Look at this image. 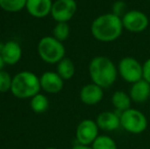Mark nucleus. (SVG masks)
<instances>
[{"label": "nucleus", "mask_w": 150, "mask_h": 149, "mask_svg": "<svg viewBox=\"0 0 150 149\" xmlns=\"http://www.w3.org/2000/svg\"><path fill=\"white\" fill-rule=\"evenodd\" d=\"M122 31L124 26L122 18H119L112 12L97 16L91 25L92 36L102 43H110L117 40L122 36Z\"/></svg>", "instance_id": "nucleus-1"}, {"label": "nucleus", "mask_w": 150, "mask_h": 149, "mask_svg": "<svg viewBox=\"0 0 150 149\" xmlns=\"http://www.w3.org/2000/svg\"><path fill=\"white\" fill-rule=\"evenodd\" d=\"M88 71L92 83L100 86L102 89L111 87L115 83L119 75L117 66L115 62L107 56L103 55L92 58L88 66Z\"/></svg>", "instance_id": "nucleus-2"}, {"label": "nucleus", "mask_w": 150, "mask_h": 149, "mask_svg": "<svg viewBox=\"0 0 150 149\" xmlns=\"http://www.w3.org/2000/svg\"><path fill=\"white\" fill-rule=\"evenodd\" d=\"M40 78L30 71H23L12 77L10 92L18 99H31L40 93Z\"/></svg>", "instance_id": "nucleus-3"}, {"label": "nucleus", "mask_w": 150, "mask_h": 149, "mask_svg": "<svg viewBox=\"0 0 150 149\" xmlns=\"http://www.w3.org/2000/svg\"><path fill=\"white\" fill-rule=\"evenodd\" d=\"M37 51L40 58L49 64H57L65 57V48L62 42L58 41L53 36L41 38L38 43Z\"/></svg>", "instance_id": "nucleus-4"}, {"label": "nucleus", "mask_w": 150, "mask_h": 149, "mask_svg": "<svg viewBox=\"0 0 150 149\" xmlns=\"http://www.w3.org/2000/svg\"><path fill=\"white\" fill-rule=\"evenodd\" d=\"M120 127L126 132L131 134L138 135L148 127V121L146 115L142 112L136 108H132L125 110L120 114Z\"/></svg>", "instance_id": "nucleus-5"}, {"label": "nucleus", "mask_w": 150, "mask_h": 149, "mask_svg": "<svg viewBox=\"0 0 150 149\" xmlns=\"http://www.w3.org/2000/svg\"><path fill=\"white\" fill-rule=\"evenodd\" d=\"M117 72L124 81L134 84L143 79V64L132 56H126L120 60Z\"/></svg>", "instance_id": "nucleus-6"}, {"label": "nucleus", "mask_w": 150, "mask_h": 149, "mask_svg": "<svg viewBox=\"0 0 150 149\" xmlns=\"http://www.w3.org/2000/svg\"><path fill=\"white\" fill-rule=\"evenodd\" d=\"M124 29L134 34L142 33L148 28L149 18L140 10H129L122 18Z\"/></svg>", "instance_id": "nucleus-7"}, {"label": "nucleus", "mask_w": 150, "mask_h": 149, "mask_svg": "<svg viewBox=\"0 0 150 149\" xmlns=\"http://www.w3.org/2000/svg\"><path fill=\"white\" fill-rule=\"evenodd\" d=\"M77 8L76 0H55L50 16L56 23H69L76 14Z\"/></svg>", "instance_id": "nucleus-8"}, {"label": "nucleus", "mask_w": 150, "mask_h": 149, "mask_svg": "<svg viewBox=\"0 0 150 149\" xmlns=\"http://www.w3.org/2000/svg\"><path fill=\"white\" fill-rule=\"evenodd\" d=\"M99 128L96 121L90 119H83L76 130V139L78 144L91 146L99 136Z\"/></svg>", "instance_id": "nucleus-9"}, {"label": "nucleus", "mask_w": 150, "mask_h": 149, "mask_svg": "<svg viewBox=\"0 0 150 149\" xmlns=\"http://www.w3.org/2000/svg\"><path fill=\"white\" fill-rule=\"evenodd\" d=\"M40 85L41 90L49 94L59 93L63 89L64 80L60 77L56 72L48 71L41 75L40 77Z\"/></svg>", "instance_id": "nucleus-10"}, {"label": "nucleus", "mask_w": 150, "mask_h": 149, "mask_svg": "<svg viewBox=\"0 0 150 149\" xmlns=\"http://www.w3.org/2000/svg\"><path fill=\"white\" fill-rule=\"evenodd\" d=\"M2 59L6 66H14L21 60L23 55V49L20 43L14 40H9L3 43V47L0 51Z\"/></svg>", "instance_id": "nucleus-11"}, {"label": "nucleus", "mask_w": 150, "mask_h": 149, "mask_svg": "<svg viewBox=\"0 0 150 149\" xmlns=\"http://www.w3.org/2000/svg\"><path fill=\"white\" fill-rule=\"evenodd\" d=\"M104 89L94 83L85 85L80 91V99L86 105H96L104 97Z\"/></svg>", "instance_id": "nucleus-12"}, {"label": "nucleus", "mask_w": 150, "mask_h": 149, "mask_svg": "<svg viewBox=\"0 0 150 149\" xmlns=\"http://www.w3.org/2000/svg\"><path fill=\"white\" fill-rule=\"evenodd\" d=\"M120 113L117 112H102L97 115L96 124L101 131L113 132L120 128Z\"/></svg>", "instance_id": "nucleus-13"}, {"label": "nucleus", "mask_w": 150, "mask_h": 149, "mask_svg": "<svg viewBox=\"0 0 150 149\" xmlns=\"http://www.w3.org/2000/svg\"><path fill=\"white\" fill-rule=\"evenodd\" d=\"M52 4V0H28L26 9L33 18H44L51 13Z\"/></svg>", "instance_id": "nucleus-14"}, {"label": "nucleus", "mask_w": 150, "mask_h": 149, "mask_svg": "<svg viewBox=\"0 0 150 149\" xmlns=\"http://www.w3.org/2000/svg\"><path fill=\"white\" fill-rule=\"evenodd\" d=\"M129 95L135 103H144L150 97V84L144 79L132 84Z\"/></svg>", "instance_id": "nucleus-15"}, {"label": "nucleus", "mask_w": 150, "mask_h": 149, "mask_svg": "<svg viewBox=\"0 0 150 149\" xmlns=\"http://www.w3.org/2000/svg\"><path fill=\"white\" fill-rule=\"evenodd\" d=\"M111 104L115 107V112L122 113L125 110L130 109L132 99L130 95L124 91H115L111 96Z\"/></svg>", "instance_id": "nucleus-16"}, {"label": "nucleus", "mask_w": 150, "mask_h": 149, "mask_svg": "<svg viewBox=\"0 0 150 149\" xmlns=\"http://www.w3.org/2000/svg\"><path fill=\"white\" fill-rule=\"evenodd\" d=\"M56 73H57L64 81H67V80L71 79V78L75 76L76 66H75V64H74V62L71 61L69 58L64 57L57 64Z\"/></svg>", "instance_id": "nucleus-17"}, {"label": "nucleus", "mask_w": 150, "mask_h": 149, "mask_svg": "<svg viewBox=\"0 0 150 149\" xmlns=\"http://www.w3.org/2000/svg\"><path fill=\"white\" fill-rule=\"evenodd\" d=\"M30 106L34 112L44 113L49 107V100L46 95L42 93H38L37 95L31 98Z\"/></svg>", "instance_id": "nucleus-18"}, {"label": "nucleus", "mask_w": 150, "mask_h": 149, "mask_svg": "<svg viewBox=\"0 0 150 149\" xmlns=\"http://www.w3.org/2000/svg\"><path fill=\"white\" fill-rule=\"evenodd\" d=\"M28 0H0V8L6 12H18L26 8Z\"/></svg>", "instance_id": "nucleus-19"}, {"label": "nucleus", "mask_w": 150, "mask_h": 149, "mask_svg": "<svg viewBox=\"0 0 150 149\" xmlns=\"http://www.w3.org/2000/svg\"><path fill=\"white\" fill-rule=\"evenodd\" d=\"M92 149H117V142L108 135H99L91 145Z\"/></svg>", "instance_id": "nucleus-20"}, {"label": "nucleus", "mask_w": 150, "mask_h": 149, "mask_svg": "<svg viewBox=\"0 0 150 149\" xmlns=\"http://www.w3.org/2000/svg\"><path fill=\"white\" fill-rule=\"evenodd\" d=\"M71 34V28L67 23H56L53 28V36L58 41L63 42L69 37Z\"/></svg>", "instance_id": "nucleus-21"}, {"label": "nucleus", "mask_w": 150, "mask_h": 149, "mask_svg": "<svg viewBox=\"0 0 150 149\" xmlns=\"http://www.w3.org/2000/svg\"><path fill=\"white\" fill-rule=\"evenodd\" d=\"M12 77L5 71L0 72V93H6L11 90Z\"/></svg>", "instance_id": "nucleus-22"}, {"label": "nucleus", "mask_w": 150, "mask_h": 149, "mask_svg": "<svg viewBox=\"0 0 150 149\" xmlns=\"http://www.w3.org/2000/svg\"><path fill=\"white\" fill-rule=\"evenodd\" d=\"M127 4L124 1H115L112 4V13L117 16L119 18H122L127 13Z\"/></svg>", "instance_id": "nucleus-23"}, {"label": "nucleus", "mask_w": 150, "mask_h": 149, "mask_svg": "<svg viewBox=\"0 0 150 149\" xmlns=\"http://www.w3.org/2000/svg\"><path fill=\"white\" fill-rule=\"evenodd\" d=\"M143 79L150 84V58L143 64Z\"/></svg>", "instance_id": "nucleus-24"}, {"label": "nucleus", "mask_w": 150, "mask_h": 149, "mask_svg": "<svg viewBox=\"0 0 150 149\" xmlns=\"http://www.w3.org/2000/svg\"><path fill=\"white\" fill-rule=\"evenodd\" d=\"M71 149H92L91 146H86V145H82V144H77L75 145Z\"/></svg>", "instance_id": "nucleus-25"}, {"label": "nucleus", "mask_w": 150, "mask_h": 149, "mask_svg": "<svg viewBox=\"0 0 150 149\" xmlns=\"http://www.w3.org/2000/svg\"><path fill=\"white\" fill-rule=\"evenodd\" d=\"M5 66V64H4L3 59H2L1 55H0V72H1V71H3V66Z\"/></svg>", "instance_id": "nucleus-26"}, {"label": "nucleus", "mask_w": 150, "mask_h": 149, "mask_svg": "<svg viewBox=\"0 0 150 149\" xmlns=\"http://www.w3.org/2000/svg\"><path fill=\"white\" fill-rule=\"evenodd\" d=\"M45 149H57V148H54V147H47V148H45Z\"/></svg>", "instance_id": "nucleus-27"}, {"label": "nucleus", "mask_w": 150, "mask_h": 149, "mask_svg": "<svg viewBox=\"0 0 150 149\" xmlns=\"http://www.w3.org/2000/svg\"><path fill=\"white\" fill-rule=\"evenodd\" d=\"M147 1H150V0H147Z\"/></svg>", "instance_id": "nucleus-28"}]
</instances>
